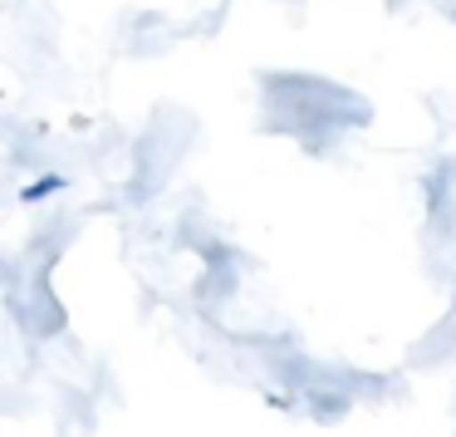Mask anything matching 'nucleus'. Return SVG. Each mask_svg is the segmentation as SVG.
Segmentation results:
<instances>
[{"label":"nucleus","mask_w":456,"mask_h":437,"mask_svg":"<svg viewBox=\"0 0 456 437\" xmlns=\"http://www.w3.org/2000/svg\"><path fill=\"white\" fill-rule=\"evenodd\" d=\"M54 192H64V177L60 172H45V177H35L30 187L20 192V202H45V197H54Z\"/></svg>","instance_id":"1"}]
</instances>
